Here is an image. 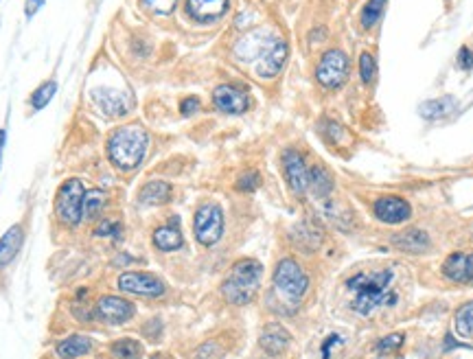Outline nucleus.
<instances>
[{
    "mask_svg": "<svg viewBox=\"0 0 473 359\" xmlns=\"http://www.w3.org/2000/svg\"><path fill=\"white\" fill-rule=\"evenodd\" d=\"M456 64H458V68H461V71H467L469 73L471 68H473V51L469 46H463L461 51H458Z\"/></svg>",
    "mask_w": 473,
    "mask_h": 359,
    "instance_id": "nucleus-36",
    "label": "nucleus"
},
{
    "mask_svg": "<svg viewBox=\"0 0 473 359\" xmlns=\"http://www.w3.org/2000/svg\"><path fill=\"white\" fill-rule=\"evenodd\" d=\"M22 243H24L22 226H11L3 237H0V270L7 268L11 261L18 256Z\"/></svg>",
    "mask_w": 473,
    "mask_h": 359,
    "instance_id": "nucleus-18",
    "label": "nucleus"
},
{
    "mask_svg": "<svg viewBox=\"0 0 473 359\" xmlns=\"http://www.w3.org/2000/svg\"><path fill=\"white\" fill-rule=\"evenodd\" d=\"M213 105L224 114H243L250 107V96L243 88L224 84L217 86L213 92Z\"/></svg>",
    "mask_w": 473,
    "mask_h": 359,
    "instance_id": "nucleus-11",
    "label": "nucleus"
},
{
    "mask_svg": "<svg viewBox=\"0 0 473 359\" xmlns=\"http://www.w3.org/2000/svg\"><path fill=\"white\" fill-rule=\"evenodd\" d=\"M316 79L329 90L344 86L346 79H349V58H346V53L336 49L325 53L316 68Z\"/></svg>",
    "mask_w": 473,
    "mask_h": 359,
    "instance_id": "nucleus-7",
    "label": "nucleus"
},
{
    "mask_svg": "<svg viewBox=\"0 0 473 359\" xmlns=\"http://www.w3.org/2000/svg\"><path fill=\"white\" fill-rule=\"evenodd\" d=\"M90 349H92V340L88 335H71L55 347V353H58L60 359H77L81 355H88Z\"/></svg>",
    "mask_w": 473,
    "mask_h": 359,
    "instance_id": "nucleus-23",
    "label": "nucleus"
},
{
    "mask_svg": "<svg viewBox=\"0 0 473 359\" xmlns=\"http://www.w3.org/2000/svg\"><path fill=\"white\" fill-rule=\"evenodd\" d=\"M263 268L255 259H241L232 265L230 274L226 276L224 285H221V294L230 302V305H248L252 302L259 285H261Z\"/></svg>",
    "mask_w": 473,
    "mask_h": 359,
    "instance_id": "nucleus-3",
    "label": "nucleus"
},
{
    "mask_svg": "<svg viewBox=\"0 0 473 359\" xmlns=\"http://www.w3.org/2000/svg\"><path fill=\"white\" fill-rule=\"evenodd\" d=\"M403 340H406V335L403 333H393V335H386L377 342V353H390V351H397Z\"/></svg>",
    "mask_w": 473,
    "mask_h": 359,
    "instance_id": "nucleus-34",
    "label": "nucleus"
},
{
    "mask_svg": "<svg viewBox=\"0 0 473 359\" xmlns=\"http://www.w3.org/2000/svg\"><path fill=\"white\" fill-rule=\"evenodd\" d=\"M110 351H112V355L117 359H141L143 357L141 342L130 340V338H123V340L114 342L112 347H110Z\"/></svg>",
    "mask_w": 473,
    "mask_h": 359,
    "instance_id": "nucleus-27",
    "label": "nucleus"
},
{
    "mask_svg": "<svg viewBox=\"0 0 473 359\" xmlns=\"http://www.w3.org/2000/svg\"><path fill=\"white\" fill-rule=\"evenodd\" d=\"M180 219L173 217L169 226H162L154 232V245L158 247V250L162 252H175L180 250V247L184 245V239H182V232H180Z\"/></svg>",
    "mask_w": 473,
    "mask_h": 359,
    "instance_id": "nucleus-19",
    "label": "nucleus"
},
{
    "mask_svg": "<svg viewBox=\"0 0 473 359\" xmlns=\"http://www.w3.org/2000/svg\"><path fill=\"white\" fill-rule=\"evenodd\" d=\"M149 149V134L141 125L119 128L108 141V156L114 167L132 171L143 162Z\"/></svg>",
    "mask_w": 473,
    "mask_h": 359,
    "instance_id": "nucleus-2",
    "label": "nucleus"
},
{
    "mask_svg": "<svg viewBox=\"0 0 473 359\" xmlns=\"http://www.w3.org/2000/svg\"><path fill=\"white\" fill-rule=\"evenodd\" d=\"M228 0H187V16L200 24H211L226 16Z\"/></svg>",
    "mask_w": 473,
    "mask_h": 359,
    "instance_id": "nucleus-14",
    "label": "nucleus"
},
{
    "mask_svg": "<svg viewBox=\"0 0 473 359\" xmlns=\"http://www.w3.org/2000/svg\"><path fill=\"white\" fill-rule=\"evenodd\" d=\"M283 173L289 189L296 195H304V191L309 189V167L304 158L300 156V151L296 149H285L283 151Z\"/></svg>",
    "mask_w": 473,
    "mask_h": 359,
    "instance_id": "nucleus-9",
    "label": "nucleus"
},
{
    "mask_svg": "<svg viewBox=\"0 0 473 359\" xmlns=\"http://www.w3.org/2000/svg\"><path fill=\"white\" fill-rule=\"evenodd\" d=\"M274 289L285 302H289L291 309L298 307V302L309 289V276L294 259H283L274 270Z\"/></svg>",
    "mask_w": 473,
    "mask_h": 359,
    "instance_id": "nucleus-4",
    "label": "nucleus"
},
{
    "mask_svg": "<svg viewBox=\"0 0 473 359\" xmlns=\"http://www.w3.org/2000/svg\"><path fill=\"white\" fill-rule=\"evenodd\" d=\"M171 184L164 182V180H151V182H147L141 193H138V202L141 204H147V206H160V204H166L171 200Z\"/></svg>",
    "mask_w": 473,
    "mask_h": 359,
    "instance_id": "nucleus-22",
    "label": "nucleus"
},
{
    "mask_svg": "<svg viewBox=\"0 0 473 359\" xmlns=\"http://www.w3.org/2000/svg\"><path fill=\"white\" fill-rule=\"evenodd\" d=\"M119 289L136 296L158 298L164 294V283L149 272H125L119 276Z\"/></svg>",
    "mask_w": 473,
    "mask_h": 359,
    "instance_id": "nucleus-8",
    "label": "nucleus"
},
{
    "mask_svg": "<svg viewBox=\"0 0 473 359\" xmlns=\"http://www.w3.org/2000/svg\"><path fill=\"white\" fill-rule=\"evenodd\" d=\"M458 101L456 96H440V99H432V101H425L421 105V116L427 121H438L442 116L452 114L456 110Z\"/></svg>",
    "mask_w": 473,
    "mask_h": 359,
    "instance_id": "nucleus-24",
    "label": "nucleus"
},
{
    "mask_svg": "<svg viewBox=\"0 0 473 359\" xmlns=\"http://www.w3.org/2000/svg\"><path fill=\"white\" fill-rule=\"evenodd\" d=\"M359 75H361V81H364V84H370V81L375 79V75H377V64H375L372 53H361Z\"/></svg>",
    "mask_w": 473,
    "mask_h": 359,
    "instance_id": "nucleus-31",
    "label": "nucleus"
},
{
    "mask_svg": "<svg viewBox=\"0 0 473 359\" xmlns=\"http://www.w3.org/2000/svg\"><path fill=\"white\" fill-rule=\"evenodd\" d=\"M55 92H58V84H55L53 79H51V81H44V84H42V86L31 94V99H29L31 107L35 110V112H40V110H44V107L51 103L53 96H55Z\"/></svg>",
    "mask_w": 473,
    "mask_h": 359,
    "instance_id": "nucleus-30",
    "label": "nucleus"
},
{
    "mask_svg": "<svg viewBox=\"0 0 473 359\" xmlns=\"http://www.w3.org/2000/svg\"><path fill=\"white\" fill-rule=\"evenodd\" d=\"M261 186V175L257 171H248L243 173L239 180H237V191H243V193H252Z\"/></svg>",
    "mask_w": 473,
    "mask_h": 359,
    "instance_id": "nucleus-32",
    "label": "nucleus"
},
{
    "mask_svg": "<svg viewBox=\"0 0 473 359\" xmlns=\"http://www.w3.org/2000/svg\"><path fill=\"white\" fill-rule=\"evenodd\" d=\"M180 110H182V114H184V116L196 114L198 110H200V99H198V96H189V99H184V101H182V105H180Z\"/></svg>",
    "mask_w": 473,
    "mask_h": 359,
    "instance_id": "nucleus-39",
    "label": "nucleus"
},
{
    "mask_svg": "<svg viewBox=\"0 0 473 359\" xmlns=\"http://www.w3.org/2000/svg\"><path fill=\"white\" fill-rule=\"evenodd\" d=\"M442 274L452 283L471 285L473 283V252H454L445 259Z\"/></svg>",
    "mask_w": 473,
    "mask_h": 359,
    "instance_id": "nucleus-16",
    "label": "nucleus"
},
{
    "mask_svg": "<svg viewBox=\"0 0 473 359\" xmlns=\"http://www.w3.org/2000/svg\"><path fill=\"white\" fill-rule=\"evenodd\" d=\"M219 357H221V349L215 342H208L202 349H198V359H219Z\"/></svg>",
    "mask_w": 473,
    "mask_h": 359,
    "instance_id": "nucleus-37",
    "label": "nucleus"
},
{
    "mask_svg": "<svg viewBox=\"0 0 473 359\" xmlns=\"http://www.w3.org/2000/svg\"><path fill=\"white\" fill-rule=\"evenodd\" d=\"M92 99L108 116H125V114H130L134 107V99L130 92H119L112 88L94 90Z\"/></svg>",
    "mask_w": 473,
    "mask_h": 359,
    "instance_id": "nucleus-13",
    "label": "nucleus"
},
{
    "mask_svg": "<svg viewBox=\"0 0 473 359\" xmlns=\"http://www.w3.org/2000/svg\"><path fill=\"white\" fill-rule=\"evenodd\" d=\"M105 206V193L94 189V191H88L86 198H83V217L86 219H96L101 215Z\"/></svg>",
    "mask_w": 473,
    "mask_h": 359,
    "instance_id": "nucleus-28",
    "label": "nucleus"
},
{
    "mask_svg": "<svg viewBox=\"0 0 473 359\" xmlns=\"http://www.w3.org/2000/svg\"><path fill=\"white\" fill-rule=\"evenodd\" d=\"M309 189L313 191V195H318V198L331 195V191H333L331 173L325 167H320V164H316V167L309 169Z\"/></svg>",
    "mask_w": 473,
    "mask_h": 359,
    "instance_id": "nucleus-25",
    "label": "nucleus"
},
{
    "mask_svg": "<svg viewBox=\"0 0 473 359\" xmlns=\"http://www.w3.org/2000/svg\"><path fill=\"white\" fill-rule=\"evenodd\" d=\"M44 5V0H26V7H24V16L26 18H33L35 13L40 11V7Z\"/></svg>",
    "mask_w": 473,
    "mask_h": 359,
    "instance_id": "nucleus-40",
    "label": "nucleus"
},
{
    "mask_svg": "<svg viewBox=\"0 0 473 359\" xmlns=\"http://www.w3.org/2000/svg\"><path fill=\"white\" fill-rule=\"evenodd\" d=\"M384 9H386V0H368L361 9V26L364 29H372L375 24H377L384 16Z\"/></svg>",
    "mask_w": 473,
    "mask_h": 359,
    "instance_id": "nucleus-29",
    "label": "nucleus"
},
{
    "mask_svg": "<svg viewBox=\"0 0 473 359\" xmlns=\"http://www.w3.org/2000/svg\"><path fill=\"white\" fill-rule=\"evenodd\" d=\"M3 149H5V130H0V160H3Z\"/></svg>",
    "mask_w": 473,
    "mask_h": 359,
    "instance_id": "nucleus-42",
    "label": "nucleus"
},
{
    "mask_svg": "<svg viewBox=\"0 0 473 359\" xmlns=\"http://www.w3.org/2000/svg\"><path fill=\"white\" fill-rule=\"evenodd\" d=\"M344 340L338 335V333H333V335H329L325 342H322V357L325 359H331V351L333 349H336V347H340V344H342Z\"/></svg>",
    "mask_w": 473,
    "mask_h": 359,
    "instance_id": "nucleus-38",
    "label": "nucleus"
},
{
    "mask_svg": "<svg viewBox=\"0 0 473 359\" xmlns=\"http://www.w3.org/2000/svg\"><path fill=\"white\" fill-rule=\"evenodd\" d=\"M136 313V307L130 300L119 296H103L96 302V317L105 324H123L132 320Z\"/></svg>",
    "mask_w": 473,
    "mask_h": 359,
    "instance_id": "nucleus-12",
    "label": "nucleus"
},
{
    "mask_svg": "<svg viewBox=\"0 0 473 359\" xmlns=\"http://www.w3.org/2000/svg\"><path fill=\"white\" fill-rule=\"evenodd\" d=\"M143 5H145L149 11L158 13V16H169V13L175 9L178 0H143Z\"/></svg>",
    "mask_w": 473,
    "mask_h": 359,
    "instance_id": "nucleus-33",
    "label": "nucleus"
},
{
    "mask_svg": "<svg viewBox=\"0 0 473 359\" xmlns=\"http://www.w3.org/2000/svg\"><path fill=\"white\" fill-rule=\"evenodd\" d=\"M393 243L399 247V250L403 252H412V254H419V252H425L429 245H432V241H429L427 232L423 230H406V232H397L393 237Z\"/></svg>",
    "mask_w": 473,
    "mask_h": 359,
    "instance_id": "nucleus-21",
    "label": "nucleus"
},
{
    "mask_svg": "<svg viewBox=\"0 0 473 359\" xmlns=\"http://www.w3.org/2000/svg\"><path fill=\"white\" fill-rule=\"evenodd\" d=\"M266 35H263L261 31H257V33H250V35H246L243 40H239V42H237V46H234V55H237V60H255V58H261L263 53L268 51V46H270V42L274 37H270V40H263Z\"/></svg>",
    "mask_w": 473,
    "mask_h": 359,
    "instance_id": "nucleus-20",
    "label": "nucleus"
},
{
    "mask_svg": "<svg viewBox=\"0 0 473 359\" xmlns=\"http://www.w3.org/2000/svg\"><path fill=\"white\" fill-rule=\"evenodd\" d=\"M289 331L285 329V326H281V324H276V322H272V324H268L266 329L261 331V338H259V344H261V349L266 351L268 355H281V353H285L287 351V347H289Z\"/></svg>",
    "mask_w": 473,
    "mask_h": 359,
    "instance_id": "nucleus-17",
    "label": "nucleus"
},
{
    "mask_svg": "<svg viewBox=\"0 0 473 359\" xmlns=\"http://www.w3.org/2000/svg\"><path fill=\"white\" fill-rule=\"evenodd\" d=\"M83 198H86V189L77 177L66 180L58 191V200H55V213H58L60 222L66 226H77L83 217Z\"/></svg>",
    "mask_w": 473,
    "mask_h": 359,
    "instance_id": "nucleus-5",
    "label": "nucleus"
},
{
    "mask_svg": "<svg viewBox=\"0 0 473 359\" xmlns=\"http://www.w3.org/2000/svg\"><path fill=\"white\" fill-rule=\"evenodd\" d=\"M287 62V44L281 37H274L268 51L261 55V62L257 66V75L263 79H274L278 73L283 71V66Z\"/></svg>",
    "mask_w": 473,
    "mask_h": 359,
    "instance_id": "nucleus-15",
    "label": "nucleus"
},
{
    "mask_svg": "<svg viewBox=\"0 0 473 359\" xmlns=\"http://www.w3.org/2000/svg\"><path fill=\"white\" fill-rule=\"evenodd\" d=\"M454 329H456L458 338H463V340H471L473 338V300L456 311Z\"/></svg>",
    "mask_w": 473,
    "mask_h": 359,
    "instance_id": "nucleus-26",
    "label": "nucleus"
},
{
    "mask_svg": "<svg viewBox=\"0 0 473 359\" xmlns=\"http://www.w3.org/2000/svg\"><path fill=\"white\" fill-rule=\"evenodd\" d=\"M452 349H471V347H469V344H463V342H456L454 335L447 333V335H445V353L452 351Z\"/></svg>",
    "mask_w": 473,
    "mask_h": 359,
    "instance_id": "nucleus-41",
    "label": "nucleus"
},
{
    "mask_svg": "<svg viewBox=\"0 0 473 359\" xmlns=\"http://www.w3.org/2000/svg\"><path fill=\"white\" fill-rule=\"evenodd\" d=\"M346 289L351 292V309L359 315H370L379 307H393L399 300L393 268L357 272L346 281Z\"/></svg>",
    "mask_w": 473,
    "mask_h": 359,
    "instance_id": "nucleus-1",
    "label": "nucleus"
},
{
    "mask_svg": "<svg viewBox=\"0 0 473 359\" xmlns=\"http://www.w3.org/2000/svg\"><path fill=\"white\" fill-rule=\"evenodd\" d=\"M375 217L384 224H403L412 215V206L399 195H384L372 202Z\"/></svg>",
    "mask_w": 473,
    "mask_h": 359,
    "instance_id": "nucleus-10",
    "label": "nucleus"
},
{
    "mask_svg": "<svg viewBox=\"0 0 473 359\" xmlns=\"http://www.w3.org/2000/svg\"><path fill=\"white\" fill-rule=\"evenodd\" d=\"M193 230L204 247L215 245L224 234V211L217 204H202L193 217Z\"/></svg>",
    "mask_w": 473,
    "mask_h": 359,
    "instance_id": "nucleus-6",
    "label": "nucleus"
},
{
    "mask_svg": "<svg viewBox=\"0 0 473 359\" xmlns=\"http://www.w3.org/2000/svg\"><path fill=\"white\" fill-rule=\"evenodd\" d=\"M94 234H96V237H119V234H121V224L114 222V219H103V222L96 226Z\"/></svg>",
    "mask_w": 473,
    "mask_h": 359,
    "instance_id": "nucleus-35",
    "label": "nucleus"
}]
</instances>
